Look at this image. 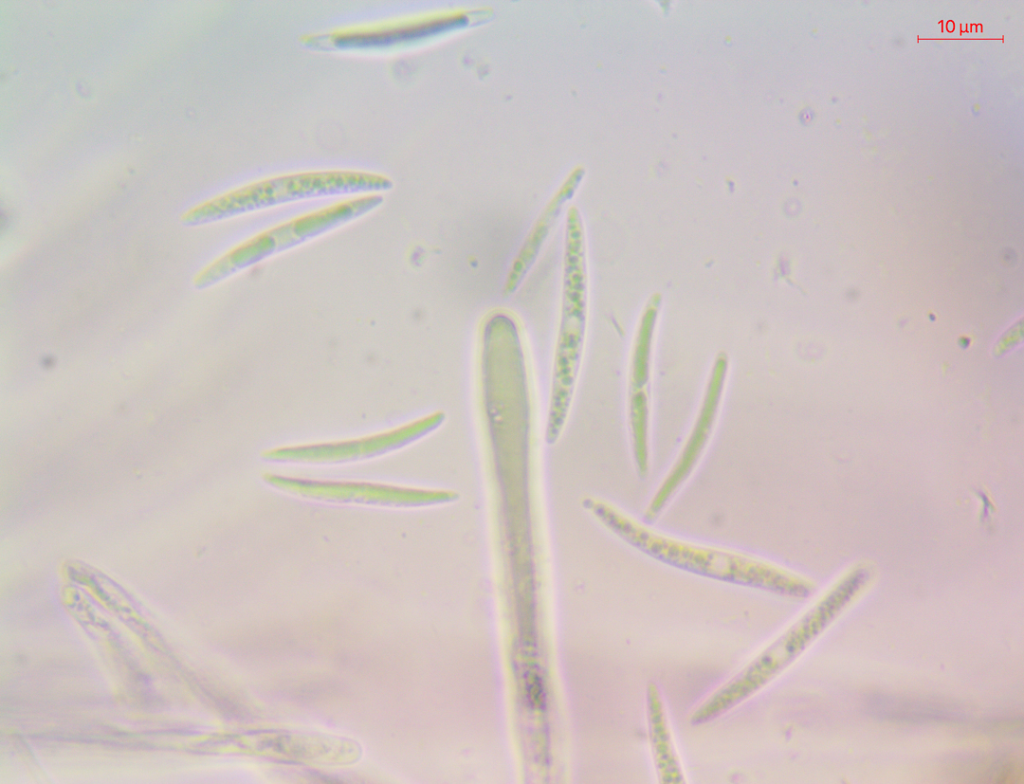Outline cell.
Masks as SVG:
<instances>
[{"mask_svg":"<svg viewBox=\"0 0 1024 784\" xmlns=\"http://www.w3.org/2000/svg\"><path fill=\"white\" fill-rule=\"evenodd\" d=\"M589 506L603 524L628 544L676 569L785 597L803 598L810 594L809 583L771 562L655 532L601 502H591Z\"/></svg>","mask_w":1024,"mask_h":784,"instance_id":"obj_1","label":"cell"},{"mask_svg":"<svg viewBox=\"0 0 1024 784\" xmlns=\"http://www.w3.org/2000/svg\"><path fill=\"white\" fill-rule=\"evenodd\" d=\"M392 181L358 170H318L268 177L235 188L188 212L189 224H204L291 202L389 190Z\"/></svg>","mask_w":1024,"mask_h":784,"instance_id":"obj_2","label":"cell"},{"mask_svg":"<svg viewBox=\"0 0 1024 784\" xmlns=\"http://www.w3.org/2000/svg\"><path fill=\"white\" fill-rule=\"evenodd\" d=\"M270 485L309 499L332 502H356L378 505H417L447 500L441 492L396 487L378 483L319 481L266 473Z\"/></svg>","mask_w":1024,"mask_h":784,"instance_id":"obj_4","label":"cell"},{"mask_svg":"<svg viewBox=\"0 0 1024 784\" xmlns=\"http://www.w3.org/2000/svg\"><path fill=\"white\" fill-rule=\"evenodd\" d=\"M379 193L364 194L306 213L260 232L236 245L203 268L195 287H211L274 255L295 248L350 223L383 203Z\"/></svg>","mask_w":1024,"mask_h":784,"instance_id":"obj_3","label":"cell"},{"mask_svg":"<svg viewBox=\"0 0 1024 784\" xmlns=\"http://www.w3.org/2000/svg\"><path fill=\"white\" fill-rule=\"evenodd\" d=\"M440 420L432 415L397 429L360 439L270 449L262 456L269 461L328 463L367 458L397 448L422 435Z\"/></svg>","mask_w":1024,"mask_h":784,"instance_id":"obj_5","label":"cell"},{"mask_svg":"<svg viewBox=\"0 0 1024 784\" xmlns=\"http://www.w3.org/2000/svg\"><path fill=\"white\" fill-rule=\"evenodd\" d=\"M872 708L882 716L904 721H943L957 715L942 704L896 697H877Z\"/></svg>","mask_w":1024,"mask_h":784,"instance_id":"obj_7","label":"cell"},{"mask_svg":"<svg viewBox=\"0 0 1024 784\" xmlns=\"http://www.w3.org/2000/svg\"><path fill=\"white\" fill-rule=\"evenodd\" d=\"M648 738L658 780L661 783H684V772L672 738L668 715L658 686L650 682L646 688Z\"/></svg>","mask_w":1024,"mask_h":784,"instance_id":"obj_6","label":"cell"}]
</instances>
